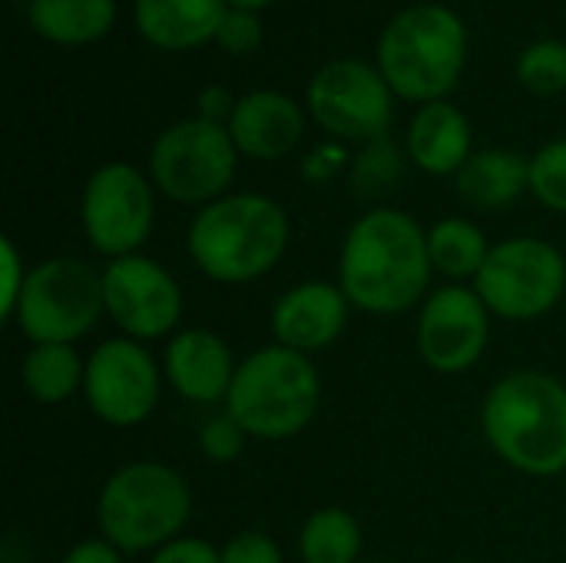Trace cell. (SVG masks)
Returning <instances> with one entry per match:
<instances>
[{
	"instance_id": "cell-25",
	"label": "cell",
	"mask_w": 566,
	"mask_h": 563,
	"mask_svg": "<svg viewBox=\"0 0 566 563\" xmlns=\"http://www.w3.org/2000/svg\"><path fill=\"white\" fill-rule=\"evenodd\" d=\"M517 80L541 96L566 90V43L560 40H537L517 60Z\"/></svg>"
},
{
	"instance_id": "cell-27",
	"label": "cell",
	"mask_w": 566,
	"mask_h": 563,
	"mask_svg": "<svg viewBox=\"0 0 566 563\" xmlns=\"http://www.w3.org/2000/svg\"><path fill=\"white\" fill-rule=\"evenodd\" d=\"M245 431L239 428V421L232 415H219V418H209L199 431V448L206 455V461L212 465H232L242 448H245Z\"/></svg>"
},
{
	"instance_id": "cell-6",
	"label": "cell",
	"mask_w": 566,
	"mask_h": 563,
	"mask_svg": "<svg viewBox=\"0 0 566 563\" xmlns=\"http://www.w3.org/2000/svg\"><path fill=\"white\" fill-rule=\"evenodd\" d=\"M192 494L179 471L159 461H133L106 478L96 498L99 534L123 554L159 551L182 538Z\"/></svg>"
},
{
	"instance_id": "cell-7",
	"label": "cell",
	"mask_w": 566,
	"mask_h": 563,
	"mask_svg": "<svg viewBox=\"0 0 566 563\" xmlns=\"http://www.w3.org/2000/svg\"><path fill=\"white\" fill-rule=\"evenodd\" d=\"M7 312L33 345H76L106 312L103 272L73 256L43 259L23 272Z\"/></svg>"
},
{
	"instance_id": "cell-19",
	"label": "cell",
	"mask_w": 566,
	"mask_h": 563,
	"mask_svg": "<svg viewBox=\"0 0 566 563\" xmlns=\"http://www.w3.org/2000/svg\"><path fill=\"white\" fill-rule=\"evenodd\" d=\"M226 0H136L139 33L159 50H192L226 20Z\"/></svg>"
},
{
	"instance_id": "cell-10",
	"label": "cell",
	"mask_w": 566,
	"mask_h": 563,
	"mask_svg": "<svg viewBox=\"0 0 566 563\" xmlns=\"http://www.w3.org/2000/svg\"><path fill=\"white\" fill-rule=\"evenodd\" d=\"M80 222L86 242L109 259L136 256L153 236L156 199L153 183L129 163L99 166L83 189Z\"/></svg>"
},
{
	"instance_id": "cell-32",
	"label": "cell",
	"mask_w": 566,
	"mask_h": 563,
	"mask_svg": "<svg viewBox=\"0 0 566 563\" xmlns=\"http://www.w3.org/2000/svg\"><path fill=\"white\" fill-rule=\"evenodd\" d=\"M235 103H239V100H232V96H229V90L212 86V90H206V93H202V100H199V116L226 126V123H229V116H232V110H235Z\"/></svg>"
},
{
	"instance_id": "cell-2",
	"label": "cell",
	"mask_w": 566,
	"mask_h": 563,
	"mask_svg": "<svg viewBox=\"0 0 566 563\" xmlns=\"http://www.w3.org/2000/svg\"><path fill=\"white\" fill-rule=\"evenodd\" d=\"M481 428L494 455L521 475L566 471V385L547 372H511L484 395Z\"/></svg>"
},
{
	"instance_id": "cell-16",
	"label": "cell",
	"mask_w": 566,
	"mask_h": 563,
	"mask_svg": "<svg viewBox=\"0 0 566 563\" xmlns=\"http://www.w3.org/2000/svg\"><path fill=\"white\" fill-rule=\"evenodd\" d=\"M226 129L239 156L275 163L298 146L305 133V113L292 96L279 90H255L239 96Z\"/></svg>"
},
{
	"instance_id": "cell-21",
	"label": "cell",
	"mask_w": 566,
	"mask_h": 563,
	"mask_svg": "<svg viewBox=\"0 0 566 563\" xmlns=\"http://www.w3.org/2000/svg\"><path fill=\"white\" fill-rule=\"evenodd\" d=\"M116 20V0H30L33 30L63 46L99 40Z\"/></svg>"
},
{
	"instance_id": "cell-28",
	"label": "cell",
	"mask_w": 566,
	"mask_h": 563,
	"mask_svg": "<svg viewBox=\"0 0 566 563\" xmlns=\"http://www.w3.org/2000/svg\"><path fill=\"white\" fill-rule=\"evenodd\" d=\"M219 551L222 563H285L282 548L262 531H239Z\"/></svg>"
},
{
	"instance_id": "cell-3",
	"label": "cell",
	"mask_w": 566,
	"mask_h": 563,
	"mask_svg": "<svg viewBox=\"0 0 566 563\" xmlns=\"http://www.w3.org/2000/svg\"><path fill=\"white\" fill-rule=\"evenodd\" d=\"M285 209L259 192L222 196L189 222V256L196 269L222 285H245L269 275L289 249Z\"/></svg>"
},
{
	"instance_id": "cell-14",
	"label": "cell",
	"mask_w": 566,
	"mask_h": 563,
	"mask_svg": "<svg viewBox=\"0 0 566 563\" xmlns=\"http://www.w3.org/2000/svg\"><path fill=\"white\" fill-rule=\"evenodd\" d=\"M415 342L428 368L461 375L481 362L491 342V309L474 285H441L421 302Z\"/></svg>"
},
{
	"instance_id": "cell-15",
	"label": "cell",
	"mask_w": 566,
	"mask_h": 563,
	"mask_svg": "<svg viewBox=\"0 0 566 563\" xmlns=\"http://www.w3.org/2000/svg\"><path fill=\"white\" fill-rule=\"evenodd\" d=\"M352 302L335 282H302L282 292L272 305L275 345L315 355L335 345L348 325Z\"/></svg>"
},
{
	"instance_id": "cell-11",
	"label": "cell",
	"mask_w": 566,
	"mask_h": 563,
	"mask_svg": "<svg viewBox=\"0 0 566 563\" xmlns=\"http://www.w3.org/2000/svg\"><path fill=\"white\" fill-rule=\"evenodd\" d=\"M163 375L153 352L133 338H106L86 358L83 398L90 411L113 428H136L153 418Z\"/></svg>"
},
{
	"instance_id": "cell-22",
	"label": "cell",
	"mask_w": 566,
	"mask_h": 563,
	"mask_svg": "<svg viewBox=\"0 0 566 563\" xmlns=\"http://www.w3.org/2000/svg\"><path fill=\"white\" fill-rule=\"evenodd\" d=\"M23 388L40 405H63L86 382V358H80L76 345H33L23 358Z\"/></svg>"
},
{
	"instance_id": "cell-9",
	"label": "cell",
	"mask_w": 566,
	"mask_h": 563,
	"mask_svg": "<svg viewBox=\"0 0 566 563\" xmlns=\"http://www.w3.org/2000/svg\"><path fill=\"white\" fill-rule=\"evenodd\" d=\"M239 149L222 123L182 119L169 126L149 153L153 186L172 202L209 206L232 186Z\"/></svg>"
},
{
	"instance_id": "cell-34",
	"label": "cell",
	"mask_w": 566,
	"mask_h": 563,
	"mask_svg": "<svg viewBox=\"0 0 566 563\" xmlns=\"http://www.w3.org/2000/svg\"><path fill=\"white\" fill-rule=\"evenodd\" d=\"M361 563H388V561H361Z\"/></svg>"
},
{
	"instance_id": "cell-1",
	"label": "cell",
	"mask_w": 566,
	"mask_h": 563,
	"mask_svg": "<svg viewBox=\"0 0 566 563\" xmlns=\"http://www.w3.org/2000/svg\"><path fill=\"white\" fill-rule=\"evenodd\" d=\"M431 272L428 232L401 209L378 206L365 212L342 242L338 285L352 309L371 315L408 312L428 299Z\"/></svg>"
},
{
	"instance_id": "cell-26",
	"label": "cell",
	"mask_w": 566,
	"mask_h": 563,
	"mask_svg": "<svg viewBox=\"0 0 566 563\" xmlns=\"http://www.w3.org/2000/svg\"><path fill=\"white\" fill-rule=\"evenodd\" d=\"M531 192L554 212L566 216V139H554L531 159Z\"/></svg>"
},
{
	"instance_id": "cell-12",
	"label": "cell",
	"mask_w": 566,
	"mask_h": 563,
	"mask_svg": "<svg viewBox=\"0 0 566 563\" xmlns=\"http://www.w3.org/2000/svg\"><path fill=\"white\" fill-rule=\"evenodd\" d=\"M395 90L365 60H332L308 83V110L322 129L342 139L378 143L391 123Z\"/></svg>"
},
{
	"instance_id": "cell-18",
	"label": "cell",
	"mask_w": 566,
	"mask_h": 563,
	"mask_svg": "<svg viewBox=\"0 0 566 563\" xmlns=\"http://www.w3.org/2000/svg\"><path fill=\"white\" fill-rule=\"evenodd\" d=\"M408 156L431 176H458L471 153V123L454 103H424L408 129Z\"/></svg>"
},
{
	"instance_id": "cell-4",
	"label": "cell",
	"mask_w": 566,
	"mask_h": 563,
	"mask_svg": "<svg viewBox=\"0 0 566 563\" xmlns=\"http://www.w3.org/2000/svg\"><path fill=\"white\" fill-rule=\"evenodd\" d=\"M222 405L249 438L285 441L302 435L318 415L322 378L312 355L265 345L239 362Z\"/></svg>"
},
{
	"instance_id": "cell-20",
	"label": "cell",
	"mask_w": 566,
	"mask_h": 563,
	"mask_svg": "<svg viewBox=\"0 0 566 563\" xmlns=\"http://www.w3.org/2000/svg\"><path fill=\"white\" fill-rule=\"evenodd\" d=\"M531 189V159L511 149H481L458 173V192L474 209H507Z\"/></svg>"
},
{
	"instance_id": "cell-23",
	"label": "cell",
	"mask_w": 566,
	"mask_h": 563,
	"mask_svg": "<svg viewBox=\"0 0 566 563\" xmlns=\"http://www.w3.org/2000/svg\"><path fill=\"white\" fill-rule=\"evenodd\" d=\"M428 256L434 272L448 275L451 282H464V279L474 282L491 256V246L488 236L478 229V222L451 216L428 229Z\"/></svg>"
},
{
	"instance_id": "cell-8",
	"label": "cell",
	"mask_w": 566,
	"mask_h": 563,
	"mask_svg": "<svg viewBox=\"0 0 566 563\" xmlns=\"http://www.w3.org/2000/svg\"><path fill=\"white\" fill-rule=\"evenodd\" d=\"M474 292L491 315L507 322H531L557 309L566 292L564 252L537 236H514L491 246L484 269L474 279Z\"/></svg>"
},
{
	"instance_id": "cell-5",
	"label": "cell",
	"mask_w": 566,
	"mask_h": 563,
	"mask_svg": "<svg viewBox=\"0 0 566 563\" xmlns=\"http://www.w3.org/2000/svg\"><path fill=\"white\" fill-rule=\"evenodd\" d=\"M468 30L461 17L441 3L401 10L381 33L378 70L388 86L411 103L444 100L464 70Z\"/></svg>"
},
{
	"instance_id": "cell-30",
	"label": "cell",
	"mask_w": 566,
	"mask_h": 563,
	"mask_svg": "<svg viewBox=\"0 0 566 563\" xmlns=\"http://www.w3.org/2000/svg\"><path fill=\"white\" fill-rule=\"evenodd\" d=\"M149 563H222V551L202 538H176L166 548H159Z\"/></svg>"
},
{
	"instance_id": "cell-33",
	"label": "cell",
	"mask_w": 566,
	"mask_h": 563,
	"mask_svg": "<svg viewBox=\"0 0 566 563\" xmlns=\"http://www.w3.org/2000/svg\"><path fill=\"white\" fill-rule=\"evenodd\" d=\"M226 3H232L235 10H259V7H265L272 0H226Z\"/></svg>"
},
{
	"instance_id": "cell-31",
	"label": "cell",
	"mask_w": 566,
	"mask_h": 563,
	"mask_svg": "<svg viewBox=\"0 0 566 563\" xmlns=\"http://www.w3.org/2000/svg\"><path fill=\"white\" fill-rule=\"evenodd\" d=\"M60 563H123V551L113 548L106 538H90V541H80L76 548H70Z\"/></svg>"
},
{
	"instance_id": "cell-35",
	"label": "cell",
	"mask_w": 566,
	"mask_h": 563,
	"mask_svg": "<svg viewBox=\"0 0 566 563\" xmlns=\"http://www.w3.org/2000/svg\"><path fill=\"white\" fill-rule=\"evenodd\" d=\"M458 563H471V561H458Z\"/></svg>"
},
{
	"instance_id": "cell-17",
	"label": "cell",
	"mask_w": 566,
	"mask_h": 563,
	"mask_svg": "<svg viewBox=\"0 0 566 563\" xmlns=\"http://www.w3.org/2000/svg\"><path fill=\"white\" fill-rule=\"evenodd\" d=\"M235 358L222 335L209 329H182L172 335L163 355V375L182 395L196 405L226 402L229 385L235 378Z\"/></svg>"
},
{
	"instance_id": "cell-24",
	"label": "cell",
	"mask_w": 566,
	"mask_h": 563,
	"mask_svg": "<svg viewBox=\"0 0 566 563\" xmlns=\"http://www.w3.org/2000/svg\"><path fill=\"white\" fill-rule=\"evenodd\" d=\"M361 524L345 508H318L298 531L302 563H361Z\"/></svg>"
},
{
	"instance_id": "cell-29",
	"label": "cell",
	"mask_w": 566,
	"mask_h": 563,
	"mask_svg": "<svg viewBox=\"0 0 566 563\" xmlns=\"http://www.w3.org/2000/svg\"><path fill=\"white\" fill-rule=\"evenodd\" d=\"M219 46L229 53H252L262 43V20L255 17V10H229L219 33H216Z\"/></svg>"
},
{
	"instance_id": "cell-13",
	"label": "cell",
	"mask_w": 566,
	"mask_h": 563,
	"mask_svg": "<svg viewBox=\"0 0 566 563\" xmlns=\"http://www.w3.org/2000/svg\"><path fill=\"white\" fill-rule=\"evenodd\" d=\"M103 302L109 322L133 342L163 338L182 319V289L176 275L143 252L109 259L103 269Z\"/></svg>"
}]
</instances>
